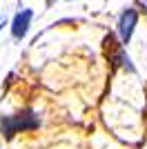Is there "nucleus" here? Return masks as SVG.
Instances as JSON below:
<instances>
[{
  "instance_id": "f257e3e1",
  "label": "nucleus",
  "mask_w": 147,
  "mask_h": 149,
  "mask_svg": "<svg viewBox=\"0 0 147 149\" xmlns=\"http://www.w3.org/2000/svg\"><path fill=\"white\" fill-rule=\"evenodd\" d=\"M40 120L34 111H22V113H16V116H2L0 118V129L5 134L7 138H11L13 134H18V131H29V129H36Z\"/></svg>"
},
{
  "instance_id": "f03ea898",
  "label": "nucleus",
  "mask_w": 147,
  "mask_h": 149,
  "mask_svg": "<svg viewBox=\"0 0 147 149\" xmlns=\"http://www.w3.org/2000/svg\"><path fill=\"white\" fill-rule=\"evenodd\" d=\"M136 22H138V13H136V9H125V11L120 13V18H118V36H120V40L125 45L132 40V36H134V29H136Z\"/></svg>"
},
{
  "instance_id": "7ed1b4c3",
  "label": "nucleus",
  "mask_w": 147,
  "mask_h": 149,
  "mask_svg": "<svg viewBox=\"0 0 147 149\" xmlns=\"http://www.w3.org/2000/svg\"><path fill=\"white\" fill-rule=\"evenodd\" d=\"M31 18H34V11H31V9H20V11L13 16V20H11V36L16 38V40H20V38L27 36Z\"/></svg>"
},
{
  "instance_id": "20e7f679",
  "label": "nucleus",
  "mask_w": 147,
  "mask_h": 149,
  "mask_svg": "<svg viewBox=\"0 0 147 149\" xmlns=\"http://www.w3.org/2000/svg\"><path fill=\"white\" fill-rule=\"evenodd\" d=\"M2 27H5V20H0V29H2Z\"/></svg>"
},
{
  "instance_id": "39448f33",
  "label": "nucleus",
  "mask_w": 147,
  "mask_h": 149,
  "mask_svg": "<svg viewBox=\"0 0 147 149\" xmlns=\"http://www.w3.org/2000/svg\"><path fill=\"white\" fill-rule=\"evenodd\" d=\"M47 5H54V0H47Z\"/></svg>"
}]
</instances>
